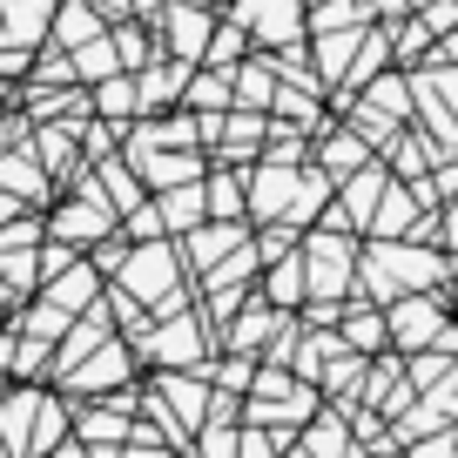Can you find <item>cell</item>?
<instances>
[{"label":"cell","mask_w":458,"mask_h":458,"mask_svg":"<svg viewBox=\"0 0 458 458\" xmlns=\"http://www.w3.org/2000/svg\"><path fill=\"white\" fill-rule=\"evenodd\" d=\"M236 438H243V431H202V452L209 458H236Z\"/></svg>","instance_id":"cell-33"},{"label":"cell","mask_w":458,"mask_h":458,"mask_svg":"<svg viewBox=\"0 0 458 458\" xmlns=\"http://www.w3.org/2000/svg\"><path fill=\"white\" fill-rule=\"evenodd\" d=\"M243 41H250V34L236 28V21H223V28L209 34V55H202V61H209L216 74H236V68H243V61H236V55H243Z\"/></svg>","instance_id":"cell-29"},{"label":"cell","mask_w":458,"mask_h":458,"mask_svg":"<svg viewBox=\"0 0 458 458\" xmlns=\"http://www.w3.org/2000/svg\"><path fill=\"white\" fill-rule=\"evenodd\" d=\"M364 34L371 28H358V34H317V81H344L351 74V61H358V47H364Z\"/></svg>","instance_id":"cell-20"},{"label":"cell","mask_w":458,"mask_h":458,"mask_svg":"<svg viewBox=\"0 0 458 458\" xmlns=\"http://www.w3.org/2000/svg\"><path fill=\"white\" fill-rule=\"evenodd\" d=\"M55 41L74 47V55H81L88 41H101V21H95V7H88V0H61V7H55Z\"/></svg>","instance_id":"cell-18"},{"label":"cell","mask_w":458,"mask_h":458,"mask_svg":"<svg viewBox=\"0 0 458 458\" xmlns=\"http://www.w3.org/2000/svg\"><path fill=\"white\" fill-rule=\"evenodd\" d=\"M41 303H55L61 317H88V310L101 303V270H95V263H74V270H61L55 284H47Z\"/></svg>","instance_id":"cell-12"},{"label":"cell","mask_w":458,"mask_h":458,"mask_svg":"<svg viewBox=\"0 0 458 458\" xmlns=\"http://www.w3.org/2000/svg\"><path fill=\"white\" fill-rule=\"evenodd\" d=\"M74 61V81H114V74H122V61H114V41H88L81 55H68Z\"/></svg>","instance_id":"cell-26"},{"label":"cell","mask_w":458,"mask_h":458,"mask_svg":"<svg viewBox=\"0 0 458 458\" xmlns=\"http://www.w3.org/2000/svg\"><path fill=\"white\" fill-rule=\"evenodd\" d=\"M114 337H122V330L108 324V303H95L88 317H74V324H68V344H61V371L88 364V358L101 351V344H114Z\"/></svg>","instance_id":"cell-13"},{"label":"cell","mask_w":458,"mask_h":458,"mask_svg":"<svg viewBox=\"0 0 458 458\" xmlns=\"http://www.w3.org/2000/svg\"><path fill=\"white\" fill-rule=\"evenodd\" d=\"M243 243H250L243 223H202V229H189V236H182V257L196 263L202 276H209V270H223V263L236 257Z\"/></svg>","instance_id":"cell-11"},{"label":"cell","mask_w":458,"mask_h":458,"mask_svg":"<svg viewBox=\"0 0 458 458\" xmlns=\"http://www.w3.org/2000/svg\"><path fill=\"white\" fill-rule=\"evenodd\" d=\"M202 196H209V223H243V209H250V189L236 175V162H216L202 175Z\"/></svg>","instance_id":"cell-14"},{"label":"cell","mask_w":458,"mask_h":458,"mask_svg":"<svg viewBox=\"0 0 458 458\" xmlns=\"http://www.w3.org/2000/svg\"><path fill=\"white\" fill-rule=\"evenodd\" d=\"M297 182H303V169L297 162H263V169H250V209L257 216H276V223H284L290 216V202H297Z\"/></svg>","instance_id":"cell-9"},{"label":"cell","mask_w":458,"mask_h":458,"mask_svg":"<svg viewBox=\"0 0 458 458\" xmlns=\"http://www.w3.org/2000/svg\"><path fill=\"white\" fill-rule=\"evenodd\" d=\"M250 101H257V114L276 108V74H270V61H243V68H236V114H250Z\"/></svg>","instance_id":"cell-23"},{"label":"cell","mask_w":458,"mask_h":458,"mask_svg":"<svg viewBox=\"0 0 458 458\" xmlns=\"http://www.w3.org/2000/svg\"><path fill=\"white\" fill-rule=\"evenodd\" d=\"M202 317H169V324H156L142 344H129V351H142V358L156 364H202V351H209V337H202Z\"/></svg>","instance_id":"cell-5"},{"label":"cell","mask_w":458,"mask_h":458,"mask_svg":"<svg viewBox=\"0 0 458 458\" xmlns=\"http://www.w3.org/2000/svg\"><path fill=\"white\" fill-rule=\"evenodd\" d=\"M297 257H303V284H310V297H344L351 276H358V250H351L344 229H317V236H303Z\"/></svg>","instance_id":"cell-3"},{"label":"cell","mask_w":458,"mask_h":458,"mask_svg":"<svg viewBox=\"0 0 458 458\" xmlns=\"http://www.w3.org/2000/svg\"><path fill=\"white\" fill-rule=\"evenodd\" d=\"M358 297L371 290L377 303H404V297H431V290L452 276V263L438 250H418V243H371L358 257Z\"/></svg>","instance_id":"cell-1"},{"label":"cell","mask_w":458,"mask_h":458,"mask_svg":"<svg viewBox=\"0 0 458 458\" xmlns=\"http://www.w3.org/2000/svg\"><path fill=\"white\" fill-rule=\"evenodd\" d=\"M216 377H223V391H243V377H257V371H250V358H229Z\"/></svg>","instance_id":"cell-36"},{"label":"cell","mask_w":458,"mask_h":458,"mask_svg":"<svg viewBox=\"0 0 458 458\" xmlns=\"http://www.w3.org/2000/svg\"><path fill=\"white\" fill-rule=\"evenodd\" d=\"M162 28H169V61L202 68L209 34H216V14H209V7H162Z\"/></svg>","instance_id":"cell-8"},{"label":"cell","mask_w":458,"mask_h":458,"mask_svg":"<svg viewBox=\"0 0 458 458\" xmlns=\"http://www.w3.org/2000/svg\"><path fill=\"white\" fill-rule=\"evenodd\" d=\"M391 330H385V310H358V317H344V330H337V344L344 351H377Z\"/></svg>","instance_id":"cell-27"},{"label":"cell","mask_w":458,"mask_h":458,"mask_svg":"<svg viewBox=\"0 0 458 458\" xmlns=\"http://www.w3.org/2000/svg\"><path fill=\"white\" fill-rule=\"evenodd\" d=\"M129 458H162V452H156V445H135V452H129Z\"/></svg>","instance_id":"cell-39"},{"label":"cell","mask_w":458,"mask_h":458,"mask_svg":"<svg viewBox=\"0 0 458 458\" xmlns=\"http://www.w3.org/2000/svg\"><path fill=\"white\" fill-rule=\"evenodd\" d=\"M47 458H88V445H81V438H68L61 452H47Z\"/></svg>","instance_id":"cell-38"},{"label":"cell","mask_w":458,"mask_h":458,"mask_svg":"<svg viewBox=\"0 0 458 458\" xmlns=\"http://www.w3.org/2000/svg\"><path fill=\"white\" fill-rule=\"evenodd\" d=\"M425 47H431V34H425V21H411V28H404V34H398V55H404V61H418V55H425Z\"/></svg>","instance_id":"cell-32"},{"label":"cell","mask_w":458,"mask_h":458,"mask_svg":"<svg viewBox=\"0 0 458 458\" xmlns=\"http://www.w3.org/2000/svg\"><path fill=\"white\" fill-rule=\"evenodd\" d=\"M303 297H310V284H303V257L270 263V276H263V303H270V310H290V303H303Z\"/></svg>","instance_id":"cell-19"},{"label":"cell","mask_w":458,"mask_h":458,"mask_svg":"<svg viewBox=\"0 0 458 458\" xmlns=\"http://www.w3.org/2000/svg\"><path fill=\"white\" fill-rule=\"evenodd\" d=\"M385 55H391V34H385V28H371V34H364V47H358V61H351V74H344V88H364V81H377Z\"/></svg>","instance_id":"cell-28"},{"label":"cell","mask_w":458,"mask_h":458,"mask_svg":"<svg viewBox=\"0 0 458 458\" xmlns=\"http://www.w3.org/2000/svg\"><path fill=\"white\" fill-rule=\"evenodd\" d=\"M61 445H68V398H47V391H41V404H34V431H28V452L47 458V452H61Z\"/></svg>","instance_id":"cell-17"},{"label":"cell","mask_w":458,"mask_h":458,"mask_svg":"<svg viewBox=\"0 0 458 458\" xmlns=\"http://www.w3.org/2000/svg\"><path fill=\"white\" fill-rule=\"evenodd\" d=\"M303 458H358V452H351V431H344L337 418H317V425L303 431Z\"/></svg>","instance_id":"cell-25"},{"label":"cell","mask_w":458,"mask_h":458,"mask_svg":"<svg viewBox=\"0 0 458 458\" xmlns=\"http://www.w3.org/2000/svg\"><path fill=\"white\" fill-rule=\"evenodd\" d=\"M114 229H122V216L108 209V196L95 189V175H81V182H74V202H61V209L47 216V243L81 250V243H108Z\"/></svg>","instance_id":"cell-2"},{"label":"cell","mask_w":458,"mask_h":458,"mask_svg":"<svg viewBox=\"0 0 458 458\" xmlns=\"http://www.w3.org/2000/svg\"><path fill=\"white\" fill-rule=\"evenodd\" d=\"M358 169H371L364 142H358V135H330V142H324V175H330V182H351Z\"/></svg>","instance_id":"cell-24"},{"label":"cell","mask_w":458,"mask_h":458,"mask_svg":"<svg viewBox=\"0 0 458 458\" xmlns=\"http://www.w3.org/2000/svg\"><path fill=\"white\" fill-rule=\"evenodd\" d=\"M101 196H108V209L114 216H135V209H142V189H135V169H129V162H122V156H108V162H101Z\"/></svg>","instance_id":"cell-21"},{"label":"cell","mask_w":458,"mask_h":458,"mask_svg":"<svg viewBox=\"0 0 458 458\" xmlns=\"http://www.w3.org/2000/svg\"><path fill=\"white\" fill-rule=\"evenodd\" d=\"M431 196H458V156L438 162V175H431Z\"/></svg>","instance_id":"cell-35"},{"label":"cell","mask_w":458,"mask_h":458,"mask_svg":"<svg viewBox=\"0 0 458 458\" xmlns=\"http://www.w3.org/2000/svg\"><path fill=\"white\" fill-rule=\"evenodd\" d=\"M358 7H364V14H371V21H404V14H411L404 0H358Z\"/></svg>","instance_id":"cell-34"},{"label":"cell","mask_w":458,"mask_h":458,"mask_svg":"<svg viewBox=\"0 0 458 458\" xmlns=\"http://www.w3.org/2000/svg\"><path fill=\"white\" fill-rule=\"evenodd\" d=\"M0 196H14V202H34V196H47V169H41V156H0Z\"/></svg>","instance_id":"cell-16"},{"label":"cell","mask_w":458,"mask_h":458,"mask_svg":"<svg viewBox=\"0 0 458 458\" xmlns=\"http://www.w3.org/2000/svg\"><path fill=\"white\" fill-rule=\"evenodd\" d=\"M385 189H391V182H385V169H377V162L351 175V182H344V202H337L344 229H364V223H371V216H377V202H385Z\"/></svg>","instance_id":"cell-15"},{"label":"cell","mask_w":458,"mask_h":458,"mask_svg":"<svg viewBox=\"0 0 458 458\" xmlns=\"http://www.w3.org/2000/svg\"><path fill=\"white\" fill-rule=\"evenodd\" d=\"M88 7H95V21H122L129 14V0H88Z\"/></svg>","instance_id":"cell-37"},{"label":"cell","mask_w":458,"mask_h":458,"mask_svg":"<svg viewBox=\"0 0 458 458\" xmlns=\"http://www.w3.org/2000/svg\"><path fill=\"white\" fill-rule=\"evenodd\" d=\"M411 458H458L452 431H431V438H411Z\"/></svg>","instance_id":"cell-31"},{"label":"cell","mask_w":458,"mask_h":458,"mask_svg":"<svg viewBox=\"0 0 458 458\" xmlns=\"http://www.w3.org/2000/svg\"><path fill=\"white\" fill-rule=\"evenodd\" d=\"M385 330H391L398 351H431L438 330H445V303L438 297H404V303H391V310H385Z\"/></svg>","instance_id":"cell-7"},{"label":"cell","mask_w":458,"mask_h":458,"mask_svg":"<svg viewBox=\"0 0 458 458\" xmlns=\"http://www.w3.org/2000/svg\"><path fill=\"white\" fill-rule=\"evenodd\" d=\"M95 108L108 114L114 129H122V122L135 114V81H129V74H114V81H101V88H95Z\"/></svg>","instance_id":"cell-30"},{"label":"cell","mask_w":458,"mask_h":458,"mask_svg":"<svg viewBox=\"0 0 458 458\" xmlns=\"http://www.w3.org/2000/svg\"><path fill=\"white\" fill-rule=\"evenodd\" d=\"M129 358H135V351L122 337L101 344L88 364H74V371H68V391H74V398H122V385H129Z\"/></svg>","instance_id":"cell-6"},{"label":"cell","mask_w":458,"mask_h":458,"mask_svg":"<svg viewBox=\"0 0 458 458\" xmlns=\"http://www.w3.org/2000/svg\"><path fill=\"white\" fill-rule=\"evenodd\" d=\"M55 7L61 0H14V14L0 21V34H7V41H41V34L55 28Z\"/></svg>","instance_id":"cell-22"},{"label":"cell","mask_w":458,"mask_h":458,"mask_svg":"<svg viewBox=\"0 0 458 458\" xmlns=\"http://www.w3.org/2000/svg\"><path fill=\"white\" fill-rule=\"evenodd\" d=\"M236 28L257 34L263 47H297L303 34V0H236Z\"/></svg>","instance_id":"cell-4"},{"label":"cell","mask_w":458,"mask_h":458,"mask_svg":"<svg viewBox=\"0 0 458 458\" xmlns=\"http://www.w3.org/2000/svg\"><path fill=\"white\" fill-rule=\"evenodd\" d=\"M0 458H7V445H0Z\"/></svg>","instance_id":"cell-41"},{"label":"cell","mask_w":458,"mask_h":458,"mask_svg":"<svg viewBox=\"0 0 458 458\" xmlns=\"http://www.w3.org/2000/svg\"><path fill=\"white\" fill-rule=\"evenodd\" d=\"M276 337H284V310H270L263 297H250L243 310L229 317V337L223 344H229V358H257L263 344H276Z\"/></svg>","instance_id":"cell-10"},{"label":"cell","mask_w":458,"mask_h":458,"mask_svg":"<svg viewBox=\"0 0 458 458\" xmlns=\"http://www.w3.org/2000/svg\"><path fill=\"white\" fill-rule=\"evenodd\" d=\"M404 7H418V14H425V7H438V0H404Z\"/></svg>","instance_id":"cell-40"}]
</instances>
